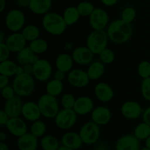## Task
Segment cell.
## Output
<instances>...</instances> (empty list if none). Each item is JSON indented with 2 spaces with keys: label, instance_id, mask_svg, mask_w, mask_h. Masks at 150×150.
I'll list each match as a JSON object with an SVG mask.
<instances>
[{
  "label": "cell",
  "instance_id": "obj_16",
  "mask_svg": "<svg viewBox=\"0 0 150 150\" xmlns=\"http://www.w3.org/2000/svg\"><path fill=\"white\" fill-rule=\"evenodd\" d=\"M91 118L92 121L99 126L105 125L111 119V113L108 107L105 106H99L92 110L91 113Z\"/></svg>",
  "mask_w": 150,
  "mask_h": 150
},
{
  "label": "cell",
  "instance_id": "obj_14",
  "mask_svg": "<svg viewBox=\"0 0 150 150\" xmlns=\"http://www.w3.org/2000/svg\"><path fill=\"white\" fill-rule=\"evenodd\" d=\"M140 140L134 135H126L119 138L116 150H140Z\"/></svg>",
  "mask_w": 150,
  "mask_h": 150
},
{
  "label": "cell",
  "instance_id": "obj_52",
  "mask_svg": "<svg viewBox=\"0 0 150 150\" xmlns=\"http://www.w3.org/2000/svg\"><path fill=\"white\" fill-rule=\"evenodd\" d=\"M6 7V0H0V13H3Z\"/></svg>",
  "mask_w": 150,
  "mask_h": 150
},
{
  "label": "cell",
  "instance_id": "obj_54",
  "mask_svg": "<svg viewBox=\"0 0 150 150\" xmlns=\"http://www.w3.org/2000/svg\"><path fill=\"white\" fill-rule=\"evenodd\" d=\"M0 150H10L9 147L5 143L0 142Z\"/></svg>",
  "mask_w": 150,
  "mask_h": 150
},
{
  "label": "cell",
  "instance_id": "obj_50",
  "mask_svg": "<svg viewBox=\"0 0 150 150\" xmlns=\"http://www.w3.org/2000/svg\"><path fill=\"white\" fill-rule=\"evenodd\" d=\"M100 1L105 6H107V7H111V6L115 5V4L118 2L119 0H100Z\"/></svg>",
  "mask_w": 150,
  "mask_h": 150
},
{
  "label": "cell",
  "instance_id": "obj_57",
  "mask_svg": "<svg viewBox=\"0 0 150 150\" xmlns=\"http://www.w3.org/2000/svg\"><path fill=\"white\" fill-rule=\"evenodd\" d=\"M58 150H73V149H72L68 148V147L64 146L62 145V146H60Z\"/></svg>",
  "mask_w": 150,
  "mask_h": 150
},
{
  "label": "cell",
  "instance_id": "obj_43",
  "mask_svg": "<svg viewBox=\"0 0 150 150\" xmlns=\"http://www.w3.org/2000/svg\"><path fill=\"white\" fill-rule=\"evenodd\" d=\"M16 92H15V90L13 88V86H10V85H7V86L4 87V88H1V96H2L3 98L6 100H8L14 97Z\"/></svg>",
  "mask_w": 150,
  "mask_h": 150
},
{
  "label": "cell",
  "instance_id": "obj_56",
  "mask_svg": "<svg viewBox=\"0 0 150 150\" xmlns=\"http://www.w3.org/2000/svg\"><path fill=\"white\" fill-rule=\"evenodd\" d=\"M4 32H2V31H1V32H0V43H4Z\"/></svg>",
  "mask_w": 150,
  "mask_h": 150
},
{
  "label": "cell",
  "instance_id": "obj_44",
  "mask_svg": "<svg viewBox=\"0 0 150 150\" xmlns=\"http://www.w3.org/2000/svg\"><path fill=\"white\" fill-rule=\"evenodd\" d=\"M10 119V116L7 114V113L4 110H1L0 111V124L1 126H4V125L6 126L7 124L8 123Z\"/></svg>",
  "mask_w": 150,
  "mask_h": 150
},
{
  "label": "cell",
  "instance_id": "obj_22",
  "mask_svg": "<svg viewBox=\"0 0 150 150\" xmlns=\"http://www.w3.org/2000/svg\"><path fill=\"white\" fill-rule=\"evenodd\" d=\"M19 150H37L38 146V138L32 133H26L19 137L17 142Z\"/></svg>",
  "mask_w": 150,
  "mask_h": 150
},
{
  "label": "cell",
  "instance_id": "obj_34",
  "mask_svg": "<svg viewBox=\"0 0 150 150\" xmlns=\"http://www.w3.org/2000/svg\"><path fill=\"white\" fill-rule=\"evenodd\" d=\"M35 54H39L45 52L48 48V44L45 40L42 38H38L35 41L30 42L29 46Z\"/></svg>",
  "mask_w": 150,
  "mask_h": 150
},
{
  "label": "cell",
  "instance_id": "obj_8",
  "mask_svg": "<svg viewBox=\"0 0 150 150\" xmlns=\"http://www.w3.org/2000/svg\"><path fill=\"white\" fill-rule=\"evenodd\" d=\"M55 124L59 129H68L73 127L77 121V114L73 109L59 110L55 117Z\"/></svg>",
  "mask_w": 150,
  "mask_h": 150
},
{
  "label": "cell",
  "instance_id": "obj_11",
  "mask_svg": "<svg viewBox=\"0 0 150 150\" xmlns=\"http://www.w3.org/2000/svg\"><path fill=\"white\" fill-rule=\"evenodd\" d=\"M89 80L87 72L81 69H73L67 75L69 84L76 88H84L89 84Z\"/></svg>",
  "mask_w": 150,
  "mask_h": 150
},
{
  "label": "cell",
  "instance_id": "obj_3",
  "mask_svg": "<svg viewBox=\"0 0 150 150\" xmlns=\"http://www.w3.org/2000/svg\"><path fill=\"white\" fill-rule=\"evenodd\" d=\"M13 87L17 96L26 97L30 96L35 91V82L32 75L24 73L16 76L13 79Z\"/></svg>",
  "mask_w": 150,
  "mask_h": 150
},
{
  "label": "cell",
  "instance_id": "obj_13",
  "mask_svg": "<svg viewBox=\"0 0 150 150\" xmlns=\"http://www.w3.org/2000/svg\"><path fill=\"white\" fill-rule=\"evenodd\" d=\"M72 57L76 63L84 66L92 63L94 54L87 46H79L73 50Z\"/></svg>",
  "mask_w": 150,
  "mask_h": 150
},
{
  "label": "cell",
  "instance_id": "obj_58",
  "mask_svg": "<svg viewBox=\"0 0 150 150\" xmlns=\"http://www.w3.org/2000/svg\"><path fill=\"white\" fill-rule=\"evenodd\" d=\"M140 150H150L149 149H148L147 147H144V148H142Z\"/></svg>",
  "mask_w": 150,
  "mask_h": 150
},
{
  "label": "cell",
  "instance_id": "obj_30",
  "mask_svg": "<svg viewBox=\"0 0 150 150\" xmlns=\"http://www.w3.org/2000/svg\"><path fill=\"white\" fill-rule=\"evenodd\" d=\"M41 147L43 150H58L59 143L57 138L53 135H45L41 140Z\"/></svg>",
  "mask_w": 150,
  "mask_h": 150
},
{
  "label": "cell",
  "instance_id": "obj_31",
  "mask_svg": "<svg viewBox=\"0 0 150 150\" xmlns=\"http://www.w3.org/2000/svg\"><path fill=\"white\" fill-rule=\"evenodd\" d=\"M17 66V65L11 60H7L0 62V74L8 77L16 75Z\"/></svg>",
  "mask_w": 150,
  "mask_h": 150
},
{
  "label": "cell",
  "instance_id": "obj_29",
  "mask_svg": "<svg viewBox=\"0 0 150 150\" xmlns=\"http://www.w3.org/2000/svg\"><path fill=\"white\" fill-rule=\"evenodd\" d=\"M64 85L62 81H59L57 79H53L50 80L46 85V92L54 96H57L60 95L62 92Z\"/></svg>",
  "mask_w": 150,
  "mask_h": 150
},
{
  "label": "cell",
  "instance_id": "obj_25",
  "mask_svg": "<svg viewBox=\"0 0 150 150\" xmlns=\"http://www.w3.org/2000/svg\"><path fill=\"white\" fill-rule=\"evenodd\" d=\"M53 0H31L29 10L36 15H45L48 13Z\"/></svg>",
  "mask_w": 150,
  "mask_h": 150
},
{
  "label": "cell",
  "instance_id": "obj_45",
  "mask_svg": "<svg viewBox=\"0 0 150 150\" xmlns=\"http://www.w3.org/2000/svg\"><path fill=\"white\" fill-rule=\"evenodd\" d=\"M143 121L150 126V106L146 109L142 113Z\"/></svg>",
  "mask_w": 150,
  "mask_h": 150
},
{
  "label": "cell",
  "instance_id": "obj_55",
  "mask_svg": "<svg viewBox=\"0 0 150 150\" xmlns=\"http://www.w3.org/2000/svg\"><path fill=\"white\" fill-rule=\"evenodd\" d=\"M145 145H146V147H147L148 149H150V136L145 141Z\"/></svg>",
  "mask_w": 150,
  "mask_h": 150
},
{
  "label": "cell",
  "instance_id": "obj_27",
  "mask_svg": "<svg viewBox=\"0 0 150 150\" xmlns=\"http://www.w3.org/2000/svg\"><path fill=\"white\" fill-rule=\"evenodd\" d=\"M89 79L95 80L103 75L105 73V64L101 61H96L92 63L86 71Z\"/></svg>",
  "mask_w": 150,
  "mask_h": 150
},
{
  "label": "cell",
  "instance_id": "obj_7",
  "mask_svg": "<svg viewBox=\"0 0 150 150\" xmlns=\"http://www.w3.org/2000/svg\"><path fill=\"white\" fill-rule=\"evenodd\" d=\"M26 18L23 11L18 9H13L7 13L5 24L7 29L13 32H18L23 29Z\"/></svg>",
  "mask_w": 150,
  "mask_h": 150
},
{
  "label": "cell",
  "instance_id": "obj_19",
  "mask_svg": "<svg viewBox=\"0 0 150 150\" xmlns=\"http://www.w3.org/2000/svg\"><path fill=\"white\" fill-rule=\"evenodd\" d=\"M21 115L26 120L32 122L39 120L42 116L38 103L34 101H26L23 104Z\"/></svg>",
  "mask_w": 150,
  "mask_h": 150
},
{
  "label": "cell",
  "instance_id": "obj_10",
  "mask_svg": "<svg viewBox=\"0 0 150 150\" xmlns=\"http://www.w3.org/2000/svg\"><path fill=\"white\" fill-rule=\"evenodd\" d=\"M109 21V17L105 10L101 8H95L89 16V24L94 30L105 29Z\"/></svg>",
  "mask_w": 150,
  "mask_h": 150
},
{
  "label": "cell",
  "instance_id": "obj_35",
  "mask_svg": "<svg viewBox=\"0 0 150 150\" xmlns=\"http://www.w3.org/2000/svg\"><path fill=\"white\" fill-rule=\"evenodd\" d=\"M45 132H46V124L42 121H35L31 125L30 132L37 138L43 136Z\"/></svg>",
  "mask_w": 150,
  "mask_h": 150
},
{
  "label": "cell",
  "instance_id": "obj_47",
  "mask_svg": "<svg viewBox=\"0 0 150 150\" xmlns=\"http://www.w3.org/2000/svg\"><path fill=\"white\" fill-rule=\"evenodd\" d=\"M9 83V77L4 75H0V88L7 86Z\"/></svg>",
  "mask_w": 150,
  "mask_h": 150
},
{
  "label": "cell",
  "instance_id": "obj_28",
  "mask_svg": "<svg viewBox=\"0 0 150 150\" xmlns=\"http://www.w3.org/2000/svg\"><path fill=\"white\" fill-rule=\"evenodd\" d=\"M62 16L67 26H71V25L75 24L79 21L81 16L79 14L77 7L70 6L64 10Z\"/></svg>",
  "mask_w": 150,
  "mask_h": 150
},
{
  "label": "cell",
  "instance_id": "obj_2",
  "mask_svg": "<svg viewBox=\"0 0 150 150\" xmlns=\"http://www.w3.org/2000/svg\"><path fill=\"white\" fill-rule=\"evenodd\" d=\"M44 29L53 35H60L67 29V24L62 16L57 13H48L44 15L42 20Z\"/></svg>",
  "mask_w": 150,
  "mask_h": 150
},
{
  "label": "cell",
  "instance_id": "obj_4",
  "mask_svg": "<svg viewBox=\"0 0 150 150\" xmlns=\"http://www.w3.org/2000/svg\"><path fill=\"white\" fill-rule=\"evenodd\" d=\"M108 34L105 29L93 30L86 39V46L94 54H99L101 51L107 48L108 42Z\"/></svg>",
  "mask_w": 150,
  "mask_h": 150
},
{
  "label": "cell",
  "instance_id": "obj_32",
  "mask_svg": "<svg viewBox=\"0 0 150 150\" xmlns=\"http://www.w3.org/2000/svg\"><path fill=\"white\" fill-rule=\"evenodd\" d=\"M21 33L23 35V37L26 38V41L32 42V41L39 38L40 29L35 25H27V26L23 27Z\"/></svg>",
  "mask_w": 150,
  "mask_h": 150
},
{
  "label": "cell",
  "instance_id": "obj_49",
  "mask_svg": "<svg viewBox=\"0 0 150 150\" xmlns=\"http://www.w3.org/2000/svg\"><path fill=\"white\" fill-rule=\"evenodd\" d=\"M24 73L27 74H33V64H26L23 66Z\"/></svg>",
  "mask_w": 150,
  "mask_h": 150
},
{
  "label": "cell",
  "instance_id": "obj_1",
  "mask_svg": "<svg viewBox=\"0 0 150 150\" xmlns=\"http://www.w3.org/2000/svg\"><path fill=\"white\" fill-rule=\"evenodd\" d=\"M107 34L109 40L115 44H123L131 38L133 27L131 24L122 19H117L109 24L107 28Z\"/></svg>",
  "mask_w": 150,
  "mask_h": 150
},
{
  "label": "cell",
  "instance_id": "obj_51",
  "mask_svg": "<svg viewBox=\"0 0 150 150\" xmlns=\"http://www.w3.org/2000/svg\"><path fill=\"white\" fill-rule=\"evenodd\" d=\"M24 74V69H23V66H18L17 69H16V76H18V75H21Z\"/></svg>",
  "mask_w": 150,
  "mask_h": 150
},
{
  "label": "cell",
  "instance_id": "obj_9",
  "mask_svg": "<svg viewBox=\"0 0 150 150\" xmlns=\"http://www.w3.org/2000/svg\"><path fill=\"white\" fill-rule=\"evenodd\" d=\"M33 75L40 82L48 80L52 75V66L46 60L40 59L33 65Z\"/></svg>",
  "mask_w": 150,
  "mask_h": 150
},
{
  "label": "cell",
  "instance_id": "obj_5",
  "mask_svg": "<svg viewBox=\"0 0 150 150\" xmlns=\"http://www.w3.org/2000/svg\"><path fill=\"white\" fill-rule=\"evenodd\" d=\"M38 104L42 116L47 119H55L59 112V103L56 96L47 93L40 97Z\"/></svg>",
  "mask_w": 150,
  "mask_h": 150
},
{
  "label": "cell",
  "instance_id": "obj_36",
  "mask_svg": "<svg viewBox=\"0 0 150 150\" xmlns=\"http://www.w3.org/2000/svg\"><path fill=\"white\" fill-rule=\"evenodd\" d=\"M77 9L81 16H83V17L89 16V17L95 9V7L94 4L91 3L90 1H83L78 4Z\"/></svg>",
  "mask_w": 150,
  "mask_h": 150
},
{
  "label": "cell",
  "instance_id": "obj_38",
  "mask_svg": "<svg viewBox=\"0 0 150 150\" xmlns=\"http://www.w3.org/2000/svg\"><path fill=\"white\" fill-rule=\"evenodd\" d=\"M136 16V11L133 7H127L122 10L121 14V19L127 23L131 24L135 20Z\"/></svg>",
  "mask_w": 150,
  "mask_h": 150
},
{
  "label": "cell",
  "instance_id": "obj_46",
  "mask_svg": "<svg viewBox=\"0 0 150 150\" xmlns=\"http://www.w3.org/2000/svg\"><path fill=\"white\" fill-rule=\"evenodd\" d=\"M65 78V73L60 70H57L54 72V79H57L59 81H62V82L64 79Z\"/></svg>",
  "mask_w": 150,
  "mask_h": 150
},
{
  "label": "cell",
  "instance_id": "obj_33",
  "mask_svg": "<svg viewBox=\"0 0 150 150\" xmlns=\"http://www.w3.org/2000/svg\"><path fill=\"white\" fill-rule=\"evenodd\" d=\"M134 135L140 141H146L150 136V126L144 121L139 124L135 128Z\"/></svg>",
  "mask_w": 150,
  "mask_h": 150
},
{
  "label": "cell",
  "instance_id": "obj_59",
  "mask_svg": "<svg viewBox=\"0 0 150 150\" xmlns=\"http://www.w3.org/2000/svg\"><path fill=\"white\" fill-rule=\"evenodd\" d=\"M53 1H58V0H53Z\"/></svg>",
  "mask_w": 150,
  "mask_h": 150
},
{
  "label": "cell",
  "instance_id": "obj_39",
  "mask_svg": "<svg viewBox=\"0 0 150 150\" xmlns=\"http://www.w3.org/2000/svg\"><path fill=\"white\" fill-rule=\"evenodd\" d=\"M138 74L142 79L150 77V62L143 60L138 66Z\"/></svg>",
  "mask_w": 150,
  "mask_h": 150
},
{
  "label": "cell",
  "instance_id": "obj_18",
  "mask_svg": "<svg viewBox=\"0 0 150 150\" xmlns=\"http://www.w3.org/2000/svg\"><path fill=\"white\" fill-rule=\"evenodd\" d=\"M26 41H27L23 37L22 33L13 32L7 37L5 41V44L12 52L18 53L26 47Z\"/></svg>",
  "mask_w": 150,
  "mask_h": 150
},
{
  "label": "cell",
  "instance_id": "obj_21",
  "mask_svg": "<svg viewBox=\"0 0 150 150\" xmlns=\"http://www.w3.org/2000/svg\"><path fill=\"white\" fill-rule=\"evenodd\" d=\"M94 110V103L92 99L88 96H81L76 99L73 110L77 115H86Z\"/></svg>",
  "mask_w": 150,
  "mask_h": 150
},
{
  "label": "cell",
  "instance_id": "obj_15",
  "mask_svg": "<svg viewBox=\"0 0 150 150\" xmlns=\"http://www.w3.org/2000/svg\"><path fill=\"white\" fill-rule=\"evenodd\" d=\"M23 103L19 96H15L13 98L6 100L3 110L7 113L10 118L19 117L22 113Z\"/></svg>",
  "mask_w": 150,
  "mask_h": 150
},
{
  "label": "cell",
  "instance_id": "obj_40",
  "mask_svg": "<svg viewBox=\"0 0 150 150\" xmlns=\"http://www.w3.org/2000/svg\"><path fill=\"white\" fill-rule=\"evenodd\" d=\"M76 99L71 94H64L61 99L63 109H73Z\"/></svg>",
  "mask_w": 150,
  "mask_h": 150
},
{
  "label": "cell",
  "instance_id": "obj_42",
  "mask_svg": "<svg viewBox=\"0 0 150 150\" xmlns=\"http://www.w3.org/2000/svg\"><path fill=\"white\" fill-rule=\"evenodd\" d=\"M11 51L5 43H0V62L8 60Z\"/></svg>",
  "mask_w": 150,
  "mask_h": 150
},
{
  "label": "cell",
  "instance_id": "obj_12",
  "mask_svg": "<svg viewBox=\"0 0 150 150\" xmlns=\"http://www.w3.org/2000/svg\"><path fill=\"white\" fill-rule=\"evenodd\" d=\"M121 113L127 119H138L143 113V110L139 102L136 101H127L121 107Z\"/></svg>",
  "mask_w": 150,
  "mask_h": 150
},
{
  "label": "cell",
  "instance_id": "obj_6",
  "mask_svg": "<svg viewBox=\"0 0 150 150\" xmlns=\"http://www.w3.org/2000/svg\"><path fill=\"white\" fill-rule=\"evenodd\" d=\"M79 135L83 144L92 145L98 142L100 136V126L94 121L86 122L83 125L79 131Z\"/></svg>",
  "mask_w": 150,
  "mask_h": 150
},
{
  "label": "cell",
  "instance_id": "obj_24",
  "mask_svg": "<svg viewBox=\"0 0 150 150\" xmlns=\"http://www.w3.org/2000/svg\"><path fill=\"white\" fill-rule=\"evenodd\" d=\"M16 60L20 66H25L26 64H35L40 60L38 54H35L29 46L25 47L19 52L17 53Z\"/></svg>",
  "mask_w": 150,
  "mask_h": 150
},
{
  "label": "cell",
  "instance_id": "obj_37",
  "mask_svg": "<svg viewBox=\"0 0 150 150\" xmlns=\"http://www.w3.org/2000/svg\"><path fill=\"white\" fill-rule=\"evenodd\" d=\"M100 61L104 64H111L115 59V54L111 49L105 48L99 54Z\"/></svg>",
  "mask_w": 150,
  "mask_h": 150
},
{
  "label": "cell",
  "instance_id": "obj_48",
  "mask_svg": "<svg viewBox=\"0 0 150 150\" xmlns=\"http://www.w3.org/2000/svg\"><path fill=\"white\" fill-rule=\"evenodd\" d=\"M31 0H16V3L21 7H29Z\"/></svg>",
  "mask_w": 150,
  "mask_h": 150
},
{
  "label": "cell",
  "instance_id": "obj_23",
  "mask_svg": "<svg viewBox=\"0 0 150 150\" xmlns=\"http://www.w3.org/2000/svg\"><path fill=\"white\" fill-rule=\"evenodd\" d=\"M62 143L63 146L73 150L80 149L82 144H83L79 133L75 132H67L64 133L62 137Z\"/></svg>",
  "mask_w": 150,
  "mask_h": 150
},
{
  "label": "cell",
  "instance_id": "obj_41",
  "mask_svg": "<svg viewBox=\"0 0 150 150\" xmlns=\"http://www.w3.org/2000/svg\"><path fill=\"white\" fill-rule=\"evenodd\" d=\"M141 92L143 98L150 101V77L143 79L141 85Z\"/></svg>",
  "mask_w": 150,
  "mask_h": 150
},
{
  "label": "cell",
  "instance_id": "obj_26",
  "mask_svg": "<svg viewBox=\"0 0 150 150\" xmlns=\"http://www.w3.org/2000/svg\"><path fill=\"white\" fill-rule=\"evenodd\" d=\"M73 57L67 53H62L59 54L56 58L55 65L57 70H60L62 71L67 73L71 71L73 66Z\"/></svg>",
  "mask_w": 150,
  "mask_h": 150
},
{
  "label": "cell",
  "instance_id": "obj_53",
  "mask_svg": "<svg viewBox=\"0 0 150 150\" xmlns=\"http://www.w3.org/2000/svg\"><path fill=\"white\" fill-rule=\"evenodd\" d=\"M7 139V135L4 131H0V141L4 142Z\"/></svg>",
  "mask_w": 150,
  "mask_h": 150
},
{
  "label": "cell",
  "instance_id": "obj_20",
  "mask_svg": "<svg viewBox=\"0 0 150 150\" xmlns=\"http://www.w3.org/2000/svg\"><path fill=\"white\" fill-rule=\"evenodd\" d=\"M95 96L102 102H108L113 99L114 95V90L105 82H99L94 88Z\"/></svg>",
  "mask_w": 150,
  "mask_h": 150
},
{
  "label": "cell",
  "instance_id": "obj_17",
  "mask_svg": "<svg viewBox=\"0 0 150 150\" xmlns=\"http://www.w3.org/2000/svg\"><path fill=\"white\" fill-rule=\"evenodd\" d=\"M6 126L12 135L18 138L27 133V125L26 122L19 117L10 118Z\"/></svg>",
  "mask_w": 150,
  "mask_h": 150
}]
</instances>
